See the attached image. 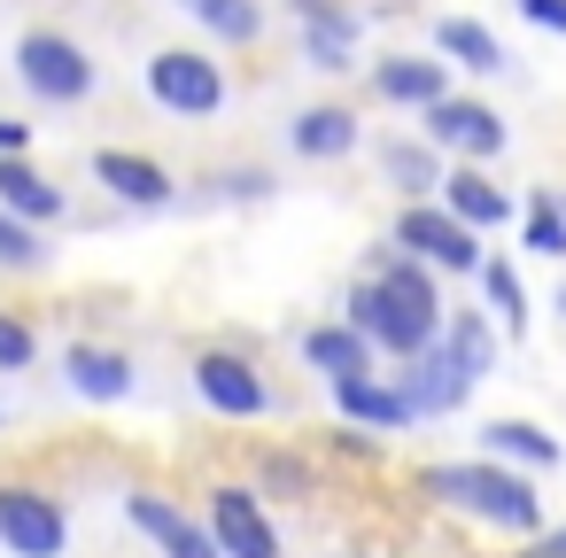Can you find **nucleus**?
<instances>
[{"label": "nucleus", "instance_id": "7c9ffc66", "mask_svg": "<svg viewBox=\"0 0 566 558\" xmlns=\"http://www.w3.org/2000/svg\"><path fill=\"white\" fill-rule=\"evenodd\" d=\"M334 450H342V457H365V465H380V450H388V442H380V434H365V427H334Z\"/></svg>", "mask_w": 566, "mask_h": 558}, {"label": "nucleus", "instance_id": "39448f33", "mask_svg": "<svg viewBox=\"0 0 566 558\" xmlns=\"http://www.w3.org/2000/svg\"><path fill=\"white\" fill-rule=\"evenodd\" d=\"M187 380H195V396H202L218 419H233V427L272 419V380H264V365H256L249 349H195Z\"/></svg>", "mask_w": 566, "mask_h": 558}, {"label": "nucleus", "instance_id": "6e6552de", "mask_svg": "<svg viewBox=\"0 0 566 558\" xmlns=\"http://www.w3.org/2000/svg\"><path fill=\"white\" fill-rule=\"evenodd\" d=\"M17 78H24V94L71 109V102L94 94V55L78 40H63V32H24L17 40Z\"/></svg>", "mask_w": 566, "mask_h": 558}, {"label": "nucleus", "instance_id": "c9c22d12", "mask_svg": "<svg viewBox=\"0 0 566 558\" xmlns=\"http://www.w3.org/2000/svg\"><path fill=\"white\" fill-rule=\"evenodd\" d=\"M357 558H396V550H357Z\"/></svg>", "mask_w": 566, "mask_h": 558}, {"label": "nucleus", "instance_id": "1a4fd4ad", "mask_svg": "<svg viewBox=\"0 0 566 558\" xmlns=\"http://www.w3.org/2000/svg\"><path fill=\"white\" fill-rule=\"evenodd\" d=\"M125 519H133L164 558H218L202 504H187V496H171V488H133V496H125Z\"/></svg>", "mask_w": 566, "mask_h": 558}, {"label": "nucleus", "instance_id": "20e7f679", "mask_svg": "<svg viewBox=\"0 0 566 558\" xmlns=\"http://www.w3.org/2000/svg\"><path fill=\"white\" fill-rule=\"evenodd\" d=\"M0 550L9 558H71V504L24 473L0 481Z\"/></svg>", "mask_w": 566, "mask_h": 558}, {"label": "nucleus", "instance_id": "dca6fc26", "mask_svg": "<svg viewBox=\"0 0 566 558\" xmlns=\"http://www.w3.org/2000/svg\"><path fill=\"white\" fill-rule=\"evenodd\" d=\"M434 202H442L458 225H473L481 241H489L496 225H512V218H520V210H512V194L489 179V164H458V171L442 179V194H434Z\"/></svg>", "mask_w": 566, "mask_h": 558}, {"label": "nucleus", "instance_id": "6ab92c4d", "mask_svg": "<svg viewBox=\"0 0 566 558\" xmlns=\"http://www.w3.org/2000/svg\"><path fill=\"white\" fill-rule=\"evenodd\" d=\"M373 357H380V349H373L349 318H318V326H303V365H311L326 388H334V380H357V372H380Z\"/></svg>", "mask_w": 566, "mask_h": 558}, {"label": "nucleus", "instance_id": "bb28decb", "mask_svg": "<svg viewBox=\"0 0 566 558\" xmlns=\"http://www.w3.org/2000/svg\"><path fill=\"white\" fill-rule=\"evenodd\" d=\"M481 310H496V334H527V287L504 256L481 264Z\"/></svg>", "mask_w": 566, "mask_h": 558}, {"label": "nucleus", "instance_id": "e433bc0d", "mask_svg": "<svg viewBox=\"0 0 566 558\" xmlns=\"http://www.w3.org/2000/svg\"><path fill=\"white\" fill-rule=\"evenodd\" d=\"M558 202H566V187H558Z\"/></svg>", "mask_w": 566, "mask_h": 558}, {"label": "nucleus", "instance_id": "473e14b6", "mask_svg": "<svg viewBox=\"0 0 566 558\" xmlns=\"http://www.w3.org/2000/svg\"><path fill=\"white\" fill-rule=\"evenodd\" d=\"M520 17H527V24H543V32H558V40H566V0H520Z\"/></svg>", "mask_w": 566, "mask_h": 558}, {"label": "nucleus", "instance_id": "ddd939ff", "mask_svg": "<svg viewBox=\"0 0 566 558\" xmlns=\"http://www.w3.org/2000/svg\"><path fill=\"white\" fill-rule=\"evenodd\" d=\"M94 187H102L109 202H125V210H164V202L179 194V179H171L156 156H140V148H102V156H94Z\"/></svg>", "mask_w": 566, "mask_h": 558}, {"label": "nucleus", "instance_id": "a878e982", "mask_svg": "<svg viewBox=\"0 0 566 558\" xmlns=\"http://www.w3.org/2000/svg\"><path fill=\"white\" fill-rule=\"evenodd\" d=\"M179 9H187L210 40H226V48H256V40H264V9H256V0H179Z\"/></svg>", "mask_w": 566, "mask_h": 558}, {"label": "nucleus", "instance_id": "2f4dec72", "mask_svg": "<svg viewBox=\"0 0 566 558\" xmlns=\"http://www.w3.org/2000/svg\"><path fill=\"white\" fill-rule=\"evenodd\" d=\"M512 558H566V519H558V527H543V535H527Z\"/></svg>", "mask_w": 566, "mask_h": 558}, {"label": "nucleus", "instance_id": "393cba45", "mask_svg": "<svg viewBox=\"0 0 566 558\" xmlns=\"http://www.w3.org/2000/svg\"><path fill=\"white\" fill-rule=\"evenodd\" d=\"M520 249L543 256V264H566V202H558L551 187H535V194L520 202Z\"/></svg>", "mask_w": 566, "mask_h": 558}, {"label": "nucleus", "instance_id": "f8f14e48", "mask_svg": "<svg viewBox=\"0 0 566 558\" xmlns=\"http://www.w3.org/2000/svg\"><path fill=\"white\" fill-rule=\"evenodd\" d=\"M287 17L303 32V63L311 71H357V17L342 9V0H287Z\"/></svg>", "mask_w": 566, "mask_h": 558}, {"label": "nucleus", "instance_id": "aec40b11", "mask_svg": "<svg viewBox=\"0 0 566 558\" xmlns=\"http://www.w3.org/2000/svg\"><path fill=\"white\" fill-rule=\"evenodd\" d=\"M481 457H496V465H512V473H558V434L551 427H535V419H481Z\"/></svg>", "mask_w": 566, "mask_h": 558}, {"label": "nucleus", "instance_id": "c756f323", "mask_svg": "<svg viewBox=\"0 0 566 558\" xmlns=\"http://www.w3.org/2000/svg\"><path fill=\"white\" fill-rule=\"evenodd\" d=\"M40 365V326L24 310H0V372H32Z\"/></svg>", "mask_w": 566, "mask_h": 558}, {"label": "nucleus", "instance_id": "4468645a", "mask_svg": "<svg viewBox=\"0 0 566 558\" xmlns=\"http://www.w3.org/2000/svg\"><path fill=\"white\" fill-rule=\"evenodd\" d=\"M357 140H365V117L349 102H311L287 117V148L303 164H342V156H357Z\"/></svg>", "mask_w": 566, "mask_h": 558}, {"label": "nucleus", "instance_id": "c85d7f7f", "mask_svg": "<svg viewBox=\"0 0 566 558\" xmlns=\"http://www.w3.org/2000/svg\"><path fill=\"white\" fill-rule=\"evenodd\" d=\"M0 272H48V241H40V225L9 218V210H0Z\"/></svg>", "mask_w": 566, "mask_h": 558}, {"label": "nucleus", "instance_id": "f257e3e1", "mask_svg": "<svg viewBox=\"0 0 566 558\" xmlns=\"http://www.w3.org/2000/svg\"><path fill=\"white\" fill-rule=\"evenodd\" d=\"M342 318H349L380 357L411 365V357H427V349L442 341L450 303H442V280H434L419 256H403V249L388 241V249L365 256V280L342 295Z\"/></svg>", "mask_w": 566, "mask_h": 558}, {"label": "nucleus", "instance_id": "0eeeda50", "mask_svg": "<svg viewBox=\"0 0 566 558\" xmlns=\"http://www.w3.org/2000/svg\"><path fill=\"white\" fill-rule=\"evenodd\" d=\"M202 519H210L218 558H280V527H272L256 481H218V488H202Z\"/></svg>", "mask_w": 566, "mask_h": 558}, {"label": "nucleus", "instance_id": "412c9836", "mask_svg": "<svg viewBox=\"0 0 566 558\" xmlns=\"http://www.w3.org/2000/svg\"><path fill=\"white\" fill-rule=\"evenodd\" d=\"M380 171H388V187H403V202H434L450 179V156L427 133H403V140H380Z\"/></svg>", "mask_w": 566, "mask_h": 558}, {"label": "nucleus", "instance_id": "423d86ee", "mask_svg": "<svg viewBox=\"0 0 566 558\" xmlns=\"http://www.w3.org/2000/svg\"><path fill=\"white\" fill-rule=\"evenodd\" d=\"M148 102L171 117H218L226 109V63L210 48H156L148 55Z\"/></svg>", "mask_w": 566, "mask_h": 558}, {"label": "nucleus", "instance_id": "9b49d317", "mask_svg": "<svg viewBox=\"0 0 566 558\" xmlns=\"http://www.w3.org/2000/svg\"><path fill=\"white\" fill-rule=\"evenodd\" d=\"M326 396H334V419H342V427H365V434H403V427H419V411H411V396H403L396 372H357V380H334Z\"/></svg>", "mask_w": 566, "mask_h": 558}, {"label": "nucleus", "instance_id": "b1692460", "mask_svg": "<svg viewBox=\"0 0 566 558\" xmlns=\"http://www.w3.org/2000/svg\"><path fill=\"white\" fill-rule=\"evenodd\" d=\"M442 349L458 357V372L481 388V372H496V349H504V334L489 326V310H450V326H442Z\"/></svg>", "mask_w": 566, "mask_h": 558}, {"label": "nucleus", "instance_id": "f3484780", "mask_svg": "<svg viewBox=\"0 0 566 558\" xmlns=\"http://www.w3.org/2000/svg\"><path fill=\"white\" fill-rule=\"evenodd\" d=\"M63 380L86 403H125L133 396V357L117 341H63Z\"/></svg>", "mask_w": 566, "mask_h": 558}, {"label": "nucleus", "instance_id": "cd10ccee", "mask_svg": "<svg viewBox=\"0 0 566 558\" xmlns=\"http://www.w3.org/2000/svg\"><path fill=\"white\" fill-rule=\"evenodd\" d=\"M256 496L303 504V496H318V473L303 465V450H264V457H256Z\"/></svg>", "mask_w": 566, "mask_h": 558}, {"label": "nucleus", "instance_id": "9d476101", "mask_svg": "<svg viewBox=\"0 0 566 558\" xmlns=\"http://www.w3.org/2000/svg\"><path fill=\"white\" fill-rule=\"evenodd\" d=\"M419 133H427L442 156H458V164H496V156H504V117H496L489 102H473V94L434 102V109L419 117Z\"/></svg>", "mask_w": 566, "mask_h": 558}, {"label": "nucleus", "instance_id": "f704fd0d", "mask_svg": "<svg viewBox=\"0 0 566 558\" xmlns=\"http://www.w3.org/2000/svg\"><path fill=\"white\" fill-rule=\"evenodd\" d=\"M558 318H566V280H558Z\"/></svg>", "mask_w": 566, "mask_h": 558}, {"label": "nucleus", "instance_id": "5701e85b", "mask_svg": "<svg viewBox=\"0 0 566 558\" xmlns=\"http://www.w3.org/2000/svg\"><path fill=\"white\" fill-rule=\"evenodd\" d=\"M434 55H442L450 71H481V78L504 71V40H496L481 17H442V24H434Z\"/></svg>", "mask_w": 566, "mask_h": 558}, {"label": "nucleus", "instance_id": "7ed1b4c3", "mask_svg": "<svg viewBox=\"0 0 566 558\" xmlns=\"http://www.w3.org/2000/svg\"><path fill=\"white\" fill-rule=\"evenodd\" d=\"M388 241L403 249V256H419L434 280H481V233L473 225H458L442 202H403L396 210V225H388Z\"/></svg>", "mask_w": 566, "mask_h": 558}, {"label": "nucleus", "instance_id": "a211bd4d", "mask_svg": "<svg viewBox=\"0 0 566 558\" xmlns=\"http://www.w3.org/2000/svg\"><path fill=\"white\" fill-rule=\"evenodd\" d=\"M396 380H403V396H411V411L419 419H450V411H465V396H473V380L458 372V357L434 341L427 357H411V365H396Z\"/></svg>", "mask_w": 566, "mask_h": 558}, {"label": "nucleus", "instance_id": "f03ea898", "mask_svg": "<svg viewBox=\"0 0 566 558\" xmlns=\"http://www.w3.org/2000/svg\"><path fill=\"white\" fill-rule=\"evenodd\" d=\"M419 496L442 504V512H458V519H473V527H489V535H512V543H527V535L551 527L543 496H535V473H512V465H496L481 450L419 465Z\"/></svg>", "mask_w": 566, "mask_h": 558}, {"label": "nucleus", "instance_id": "72a5a7b5", "mask_svg": "<svg viewBox=\"0 0 566 558\" xmlns=\"http://www.w3.org/2000/svg\"><path fill=\"white\" fill-rule=\"evenodd\" d=\"M32 148V125L24 117H0V156H24Z\"/></svg>", "mask_w": 566, "mask_h": 558}, {"label": "nucleus", "instance_id": "4be33fe9", "mask_svg": "<svg viewBox=\"0 0 566 558\" xmlns=\"http://www.w3.org/2000/svg\"><path fill=\"white\" fill-rule=\"evenodd\" d=\"M0 210L24 218V225H55L63 218V187L32 156H0Z\"/></svg>", "mask_w": 566, "mask_h": 558}, {"label": "nucleus", "instance_id": "2eb2a0df", "mask_svg": "<svg viewBox=\"0 0 566 558\" xmlns=\"http://www.w3.org/2000/svg\"><path fill=\"white\" fill-rule=\"evenodd\" d=\"M373 94L388 102V109H434V102H450V63L442 55H380L373 63Z\"/></svg>", "mask_w": 566, "mask_h": 558}]
</instances>
